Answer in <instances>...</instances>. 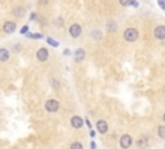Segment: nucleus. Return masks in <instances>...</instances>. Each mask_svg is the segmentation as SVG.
Instances as JSON below:
<instances>
[{
  "mask_svg": "<svg viewBox=\"0 0 165 149\" xmlns=\"http://www.w3.org/2000/svg\"><path fill=\"white\" fill-rule=\"evenodd\" d=\"M124 39L129 43H133L138 39V30L137 28H133V27H129L124 31Z\"/></svg>",
  "mask_w": 165,
  "mask_h": 149,
  "instance_id": "1",
  "label": "nucleus"
},
{
  "mask_svg": "<svg viewBox=\"0 0 165 149\" xmlns=\"http://www.w3.org/2000/svg\"><path fill=\"white\" fill-rule=\"evenodd\" d=\"M45 109H47L48 112H57L58 109H59V103L57 102V100L54 99H49L47 100V103H45Z\"/></svg>",
  "mask_w": 165,
  "mask_h": 149,
  "instance_id": "2",
  "label": "nucleus"
},
{
  "mask_svg": "<svg viewBox=\"0 0 165 149\" xmlns=\"http://www.w3.org/2000/svg\"><path fill=\"white\" fill-rule=\"evenodd\" d=\"M132 143H133V139H132V136L130 135H128V134L123 135L121 139H120V147L123 149H128L132 145Z\"/></svg>",
  "mask_w": 165,
  "mask_h": 149,
  "instance_id": "3",
  "label": "nucleus"
},
{
  "mask_svg": "<svg viewBox=\"0 0 165 149\" xmlns=\"http://www.w3.org/2000/svg\"><path fill=\"white\" fill-rule=\"evenodd\" d=\"M36 58L40 62H45V60L49 58V51L45 49V48H40V49L36 51Z\"/></svg>",
  "mask_w": 165,
  "mask_h": 149,
  "instance_id": "4",
  "label": "nucleus"
},
{
  "mask_svg": "<svg viewBox=\"0 0 165 149\" xmlns=\"http://www.w3.org/2000/svg\"><path fill=\"white\" fill-rule=\"evenodd\" d=\"M70 35H71V37H79L81 35V26L77 23H74L70 27Z\"/></svg>",
  "mask_w": 165,
  "mask_h": 149,
  "instance_id": "5",
  "label": "nucleus"
},
{
  "mask_svg": "<svg viewBox=\"0 0 165 149\" xmlns=\"http://www.w3.org/2000/svg\"><path fill=\"white\" fill-rule=\"evenodd\" d=\"M83 125H84V119L80 116H74L71 118V126L74 129H80V127H83Z\"/></svg>",
  "mask_w": 165,
  "mask_h": 149,
  "instance_id": "6",
  "label": "nucleus"
},
{
  "mask_svg": "<svg viewBox=\"0 0 165 149\" xmlns=\"http://www.w3.org/2000/svg\"><path fill=\"white\" fill-rule=\"evenodd\" d=\"M154 35L159 40H164L165 39V26H157L154 31Z\"/></svg>",
  "mask_w": 165,
  "mask_h": 149,
  "instance_id": "7",
  "label": "nucleus"
},
{
  "mask_svg": "<svg viewBox=\"0 0 165 149\" xmlns=\"http://www.w3.org/2000/svg\"><path fill=\"white\" fill-rule=\"evenodd\" d=\"M3 30H4L5 34H13V32L16 31V23L13 21L5 22L4 26H3Z\"/></svg>",
  "mask_w": 165,
  "mask_h": 149,
  "instance_id": "8",
  "label": "nucleus"
},
{
  "mask_svg": "<svg viewBox=\"0 0 165 149\" xmlns=\"http://www.w3.org/2000/svg\"><path fill=\"white\" fill-rule=\"evenodd\" d=\"M97 130H98L101 134H106L108 130V125H107V122L106 121H103V119H99L98 122H97Z\"/></svg>",
  "mask_w": 165,
  "mask_h": 149,
  "instance_id": "9",
  "label": "nucleus"
},
{
  "mask_svg": "<svg viewBox=\"0 0 165 149\" xmlns=\"http://www.w3.org/2000/svg\"><path fill=\"white\" fill-rule=\"evenodd\" d=\"M9 57H11L9 50L5 49V48H0V62H5V60H8Z\"/></svg>",
  "mask_w": 165,
  "mask_h": 149,
  "instance_id": "10",
  "label": "nucleus"
},
{
  "mask_svg": "<svg viewBox=\"0 0 165 149\" xmlns=\"http://www.w3.org/2000/svg\"><path fill=\"white\" fill-rule=\"evenodd\" d=\"M74 57H75L76 62H81L84 58H85V51H84L83 49H77L75 51V54H74Z\"/></svg>",
  "mask_w": 165,
  "mask_h": 149,
  "instance_id": "11",
  "label": "nucleus"
},
{
  "mask_svg": "<svg viewBox=\"0 0 165 149\" xmlns=\"http://www.w3.org/2000/svg\"><path fill=\"white\" fill-rule=\"evenodd\" d=\"M120 4L124 6H129V5H133V6H138V3L135 0H120Z\"/></svg>",
  "mask_w": 165,
  "mask_h": 149,
  "instance_id": "12",
  "label": "nucleus"
},
{
  "mask_svg": "<svg viewBox=\"0 0 165 149\" xmlns=\"http://www.w3.org/2000/svg\"><path fill=\"white\" fill-rule=\"evenodd\" d=\"M147 144H148V140H147V138H144V136H142L140 140H138V147L140 148H146Z\"/></svg>",
  "mask_w": 165,
  "mask_h": 149,
  "instance_id": "13",
  "label": "nucleus"
},
{
  "mask_svg": "<svg viewBox=\"0 0 165 149\" xmlns=\"http://www.w3.org/2000/svg\"><path fill=\"white\" fill-rule=\"evenodd\" d=\"M157 134H159V136L161 139H165V126H160L159 127V131H157Z\"/></svg>",
  "mask_w": 165,
  "mask_h": 149,
  "instance_id": "14",
  "label": "nucleus"
},
{
  "mask_svg": "<svg viewBox=\"0 0 165 149\" xmlns=\"http://www.w3.org/2000/svg\"><path fill=\"white\" fill-rule=\"evenodd\" d=\"M13 14H14V15H18V17H22V15H23V9H22V8L14 9V11H13Z\"/></svg>",
  "mask_w": 165,
  "mask_h": 149,
  "instance_id": "15",
  "label": "nucleus"
},
{
  "mask_svg": "<svg viewBox=\"0 0 165 149\" xmlns=\"http://www.w3.org/2000/svg\"><path fill=\"white\" fill-rule=\"evenodd\" d=\"M26 36L31 37V39H41V37H43V35H41V34H28V32H27V34H26Z\"/></svg>",
  "mask_w": 165,
  "mask_h": 149,
  "instance_id": "16",
  "label": "nucleus"
},
{
  "mask_svg": "<svg viewBox=\"0 0 165 149\" xmlns=\"http://www.w3.org/2000/svg\"><path fill=\"white\" fill-rule=\"evenodd\" d=\"M47 41H48V44H50V45H52V46H54V48H57V46H58V41L53 40L52 37H48V39H47Z\"/></svg>",
  "mask_w": 165,
  "mask_h": 149,
  "instance_id": "17",
  "label": "nucleus"
},
{
  "mask_svg": "<svg viewBox=\"0 0 165 149\" xmlns=\"http://www.w3.org/2000/svg\"><path fill=\"white\" fill-rule=\"evenodd\" d=\"M70 149H83V144H80V143H72L71 144V147H70Z\"/></svg>",
  "mask_w": 165,
  "mask_h": 149,
  "instance_id": "18",
  "label": "nucleus"
},
{
  "mask_svg": "<svg viewBox=\"0 0 165 149\" xmlns=\"http://www.w3.org/2000/svg\"><path fill=\"white\" fill-rule=\"evenodd\" d=\"M107 27H108V30H110V31H115V30H116V25H115V22H110V23L107 25Z\"/></svg>",
  "mask_w": 165,
  "mask_h": 149,
  "instance_id": "19",
  "label": "nucleus"
},
{
  "mask_svg": "<svg viewBox=\"0 0 165 149\" xmlns=\"http://www.w3.org/2000/svg\"><path fill=\"white\" fill-rule=\"evenodd\" d=\"M28 32V26H23V27L21 28V34L22 35H26Z\"/></svg>",
  "mask_w": 165,
  "mask_h": 149,
  "instance_id": "20",
  "label": "nucleus"
},
{
  "mask_svg": "<svg viewBox=\"0 0 165 149\" xmlns=\"http://www.w3.org/2000/svg\"><path fill=\"white\" fill-rule=\"evenodd\" d=\"M159 4H160V6H161V8H165V4H164V0H159Z\"/></svg>",
  "mask_w": 165,
  "mask_h": 149,
  "instance_id": "21",
  "label": "nucleus"
},
{
  "mask_svg": "<svg viewBox=\"0 0 165 149\" xmlns=\"http://www.w3.org/2000/svg\"><path fill=\"white\" fill-rule=\"evenodd\" d=\"M35 18H36V14H35V13H32L31 17H30V19H35Z\"/></svg>",
  "mask_w": 165,
  "mask_h": 149,
  "instance_id": "22",
  "label": "nucleus"
},
{
  "mask_svg": "<svg viewBox=\"0 0 165 149\" xmlns=\"http://www.w3.org/2000/svg\"><path fill=\"white\" fill-rule=\"evenodd\" d=\"M90 148H92V149H96V144L93 143V141H92V143H90Z\"/></svg>",
  "mask_w": 165,
  "mask_h": 149,
  "instance_id": "23",
  "label": "nucleus"
},
{
  "mask_svg": "<svg viewBox=\"0 0 165 149\" xmlns=\"http://www.w3.org/2000/svg\"><path fill=\"white\" fill-rule=\"evenodd\" d=\"M90 136H96V131H94V130L90 131Z\"/></svg>",
  "mask_w": 165,
  "mask_h": 149,
  "instance_id": "24",
  "label": "nucleus"
},
{
  "mask_svg": "<svg viewBox=\"0 0 165 149\" xmlns=\"http://www.w3.org/2000/svg\"><path fill=\"white\" fill-rule=\"evenodd\" d=\"M163 119H164V121H165V113H164V116H163Z\"/></svg>",
  "mask_w": 165,
  "mask_h": 149,
  "instance_id": "25",
  "label": "nucleus"
},
{
  "mask_svg": "<svg viewBox=\"0 0 165 149\" xmlns=\"http://www.w3.org/2000/svg\"><path fill=\"white\" fill-rule=\"evenodd\" d=\"M164 9H165V8H164Z\"/></svg>",
  "mask_w": 165,
  "mask_h": 149,
  "instance_id": "26",
  "label": "nucleus"
}]
</instances>
